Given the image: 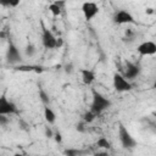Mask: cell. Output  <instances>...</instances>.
Returning a JSON list of instances; mask_svg holds the SVG:
<instances>
[{"mask_svg": "<svg viewBox=\"0 0 156 156\" xmlns=\"http://www.w3.org/2000/svg\"><path fill=\"white\" fill-rule=\"evenodd\" d=\"M9 123V118L6 116H0V126H6Z\"/></svg>", "mask_w": 156, "mask_h": 156, "instance_id": "obj_21", "label": "cell"}, {"mask_svg": "<svg viewBox=\"0 0 156 156\" xmlns=\"http://www.w3.org/2000/svg\"><path fill=\"white\" fill-rule=\"evenodd\" d=\"M15 69L20 71V72H33L34 66L33 65H20V66H16Z\"/></svg>", "mask_w": 156, "mask_h": 156, "instance_id": "obj_17", "label": "cell"}, {"mask_svg": "<svg viewBox=\"0 0 156 156\" xmlns=\"http://www.w3.org/2000/svg\"><path fill=\"white\" fill-rule=\"evenodd\" d=\"M80 74H82V82L85 85H90L95 80V73L91 69L83 68V69H80Z\"/></svg>", "mask_w": 156, "mask_h": 156, "instance_id": "obj_11", "label": "cell"}, {"mask_svg": "<svg viewBox=\"0 0 156 156\" xmlns=\"http://www.w3.org/2000/svg\"><path fill=\"white\" fill-rule=\"evenodd\" d=\"M113 22L116 24H129V23H135V20H134L133 15L129 11L122 9V10H118L115 13Z\"/></svg>", "mask_w": 156, "mask_h": 156, "instance_id": "obj_4", "label": "cell"}, {"mask_svg": "<svg viewBox=\"0 0 156 156\" xmlns=\"http://www.w3.org/2000/svg\"><path fill=\"white\" fill-rule=\"evenodd\" d=\"M45 135H46V138H52L54 136V133H52V130L49 127L45 128Z\"/></svg>", "mask_w": 156, "mask_h": 156, "instance_id": "obj_22", "label": "cell"}, {"mask_svg": "<svg viewBox=\"0 0 156 156\" xmlns=\"http://www.w3.org/2000/svg\"><path fill=\"white\" fill-rule=\"evenodd\" d=\"M33 72H35V73H43L44 72V68L41 66H34V71Z\"/></svg>", "mask_w": 156, "mask_h": 156, "instance_id": "obj_25", "label": "cell"}, {"mask_svg": "<svg viewBox=\"0 0 156 156\" xmlns=\"http://www.w3.org/2000/svg\"><path fill=\"white\" fill-rule=\"evenodd\" d=\"M82 12L87 21H91L98 13H99V6L95 2L87 1L82 4Z\"/></svg>", "mask_w": 156, "mask_h": 156, "instance_id": "obj_6", "label": "cell"}, {"mask_svg": "<svg viewBox=\"0 0 156 156\" xmlns=\"http://www.w3.org/2000/svg\"><path fill=\"white\" fill-rule=\"evenodd\" d=\"M16 105L9 100L5 95L0 96V116H7L16 112Z\"/></svg>", "mask_w": 156, "mask_h": 156, "instance_id": "obj_7", "label": "cell"}, {"mask_svg": "<svg viewBox=\"0 0 156 156\" xmlns=\"http://www.w3.org/2000/svg\"><path fill=\"white\" fill-rule=\"evenodd\" d=\"M140 74V67L133 62H126V67L123 69V77L129 80V79H134Z\"/></svg>", "mask_w": 156, "mask_h": 156, "instance_id": "obj_10", "label": "cell"}, {"mask_svg": "<svg viewBox=\"0 0 156 156\" xmlns=\"http://www.w3.org/2000/svg\"><path fill=\"white\" fill-rule=\"evenodd\" d=\"M52 138L55 139V141H56L57 144H61V143H62V135H61V133H60V132H55Z\"/></svg>", "mask_w": 156, "mask_h": 156, "instance_id": "obj_20", "label": "cell"}, {"mask_svg": "<svg viewBox=\"0 0 156 156\" xmlns=\"http://www.w3.org/2000/svg\"><path fill=\"white\" fill-rule=\"evenodd\" d=\"M112 83H113V88L116 91L123 93V91H129L132 90L133 85L130 84L129 80H127L121 73H115L113 78H112Z\"/></svg>", "mask_w": 156, "mask_h": 156, "instance_id": "obj_3", "label": "cell"}, {"mask_svg": "<svg viewBox=\"0 0 156 156\" xmlns=\"http://www.w3.org/2000/svg\"><path fill=\"white\" fill-rule=\"evenodd\" d=\"M63 45V39L62 38H57L56 39V49H60Z\"/></svg>", "mask_w": 156, "mask_h": 156, "instance_id": "obj_23", "label": "cell"}, {"mask_svg": "<svg viewBox=\"0 0 156 156\" xmlns=\"http://www.w3.org/2000/svg\"><path fill=\"white\" fill-rule=\"evenodd\" d=\"M28 156H29V155H28Z\"/></svg>", "mask_w": 156, "mask_h": 156, "instance_id": "obj_30", "label": "cell"}, {"mask_svg": "<svg viewBox=\"0 0 156 156\" xmlns=\"http://www.w3.org/2000/svg\"><path fill=\"white\" fill-rule=\"evenodd\" d=\"M24 52H26L27 56H33L34 52H35V46L32 45V44H28V45L26 46V49H24Z\"/></svg>", "mask_w": 156, "mask_h": 156, "instance_id": "obj_19", "label": "cell"}, {"mask_svg": "<svg viewBox=\"0 0 156 156\" xmlns=\"http://www.w3.org/2000/svg\"><path fill=\"white\" fill-rule=\"evenodd\" d=\"M82 154H83V151L78 150V149H66L63 151L65 156H80Z\"/></svg>", "mask_w": 156, "mask_h": 156, "instance_id": "obj_18", "label": "cell"}, {"mask_svg": "<svg viewBox=\"0 0 156 156\" xmlns=\"http://www.w3.org/2000/svg\"><path fill=\"white\" fill-rule=\"evenodd\" d=\"M56 39L57 38L54 35V33L50 29H48V28H45L43 26V33H41V43H43V46L45 49H50V50L56 49Z\"/></svg>", "mask_w": 156, "mask_h": 156, "instance_id": "obj_5", "label": "cell"}, {"mask_svg": "<svg viewBox=\"0 0 156 156\" xmlns=\"http://www.w3.org/2000/svg\"><path fill=\"white\" fill-rule=\"evenodd\" d=\"M13 156H27V155H23V154H20V152H17V154H15Z\"/></svg>", "mask_w": 156, "mask_h": 156, "instance_id": "obj_29", "label": "cell"}, {"mask_svg": "<svg viewBox=\"0 0 156 156\" xmlns=\"http://www.w3.org/2000/svg\"><path fill=\"white\" fill-rule=\"evenodd\" d=\"M94 156H110L107 152H98V154H95Z\"/></svg>", "mask_w": 156, "mask_h": 156, "instance_id": "obj_27", "label": "cell"}, {"mask_svg": "<svg viewBox=\"0 0 156 156\" xmlns=\"http://www.w3.org/2000/svg\"><path fill=\"white\" fill-rule=\"evenodd\" d=\"M65 71H66V73H72V72H73V66H72V63L66 65V66H65Z\"/></svg>", "mask_w": 156, "mask_h": 156, "instance_id": "obj_24", "label": "cell"}, {"mask_svg": "<svg viewBox=\"0 0 156 156\" xmlns=\"http://www.w3.org/2000/svg\"><path fill=\"white\" fill-rule=\"evenodd\" d=\"M118 138L124 149H133L136 146V140L132 136V134L122 123H118Z\"/></svg>", "mask_w": 156, "mask_h": 156, "instance_id": "obj_2", "label": "cell"}, {"mask_svg": "<svg viewBox=\"0 0 156 156\" xmlns=\"http://www.w3.org/2000/svg\"><path fill=\"white\" fill-rule=\"evenodd\" d=\"M96 146L98 147H100V149H110L111 147V143L105 138V136H101V138H99L98 139V141H96Z\"/></svg>", "mask_w": 156, "mask_h": 156, "instance_id": "obj_13", "label": "cell"}, {"mask_svg": "<svg viewBox=\"0 0 156 156\" xmlns=\"http://www.w3.org/2000/svg\"><path fill=\"white\" fill-rule=\"evenodd\" d=\"M39 98H40V100H41V102L44 104V106H48L49 104H50V98H49V95H48V93L44 90V89H39Z\"/></svg>", "mask_w": 156, "mask_h": 156, "instance_id": "obj_14", "label": "cell"}, {"mask_svg": "<svg viewBox=\"0 0 156 156\" xmlns=\"http://www.w3.org/2000/svg\"><path fill=\"white\" fill-rule=\"evenodd\" d=\"M49 10H50V12L52 13V16H60L61 15V11H62V9L58 6V5H56L55 2H52V4H50L49 5Z\"/></svg>", "mask_w": 156, "mask_h": 156, "instance_id": "obj_16", "label": "cell"}, {"mask_svg": "<svg viewBox=\"0 0 156 156\" xmlns=\"http://www.w3.org/2000/svg\"><path fill=\"white\" fill-rule=\"evenodd\" d=\"M6 58H7V62H10V63H12V65L21 62V60H22V56H21L20 50H18L17 46H16L15 44H12V43H10L9 46H7Z\"/></svg>", "mask_w": 156, "mask_h": 156, "instance_id": "obj_9", "label": "cell"}, {"mask_svg": "<svg viewBox=\"0 0 156 156\" xmlns=\"http://www.w3.org/2000/svg\"><path fill=\"white\" fill-rule=\"evenodd\" d=\"M91 95H93V100H91V105H90V111L93 113H95L96 116H99L102 111L107 110L111 106V101L106 96H104L101 93H99L98 90L93 89Z\"/></svg>", "mask_w": 156, "mask_h": 156, "instance_id": "obj_1", "label": "cell"}, {"mask_svg": "<svg viewBox=\"0 0 156 156\" xmlns=\"http://www.w3.org/2000/svg\"><path fill=\"white\" fill-rule=\"evenodd\" d=\"M44 117H45V121L49 124H54L55 121H56V113L54 112V110L49 105L44 106Z\"/></svg>", "mask_w": 156, "mask_h": 156, "instance_id": "obj_12", "label": "cell"}, {"mask_svg": "<svg viewBox=\"0 0 156 156\" xmlns=\"http://www.w3.org/2000/svg\"><path fill=\"white\" fill-rule=\"evenodd\" d=\"M136 51L140 56H152L156 54V44L154 41H144L138 45Z\"/></svg>", "mask_w": 156, "mask_h": 156, "instance_id": "obj_8", "label": "cell"}, {"mask_svg": "<svg viewBox=\"0 0 156 156\" xmlns=\"http://www.w3.org/2000/svg\"><path fill=\"white\" fill-rule=\"evenodd\" d=\"M96 117H98V116H96L95 113H93V112L89 110V111H87V112L83 115V122H84V123H91Z\"/></svg>", "mask_w": 156, "mask_h": 156, "instance_id": "obj_15", "label": "cell"}, {"mask_svg": "<svg viewBox=\"0 0 156 156\" xmlns=\"http://www.w3.org/2000/svg\"><path fill=\"white\" fill-rule=\"evenodd\" d=\"M146 13L147 15H151V13H154V10L151 7H149V9H146Z\"/></svg>", "mask_w": 156, "mask_h": 156, "instance_id": "obj_28", "label": "cell"}, {"mask_svg": "<svg viewBox=\"0 0 156 156\" xmlns=\"http://www.w3.org/2000/svg\"><path fill=\"white\" fill-rule=\"evenodd\" d=\"M77 130H79V132H84L85 130L84 129V122H80V123L77 124Z\"/></svg>", "mask_w": 156, "mask_h": 156, "instance_id": "obj_26", "label": "cell"}]
</instances>
